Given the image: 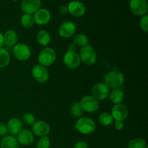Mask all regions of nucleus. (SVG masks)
<instances>
[{"instance_id":"f257e3e1","label":"nucleus","mask_w":148,"mask_h":148,"mask_svg":"<svg viewBox=\"0 0 148 148\" xmlns=\"http://www.w3.org/2000/svg\"><path fill=\"white\" fill-rule=\"evenodd\" d=\"M124 82V76L122 72L118 70H111L106 74L104 83L109 88H120Z\"/></svg>"},{"instance_id":"f03ea898","label":"nucleus","mask_w":148,"mask_h":148,"mask_svg":"<svg viewBox=\"0 0 148 148\" xmlns=\"http://www.w3.org/2000/svg\"><path fill=\"white\" fill-rule=\"evenodd\" d=\"M75 129L83 134H90L96 129L95 123L92 119L88 117H82L77 121Z\"/></svg>"},{"instance_id":"7ed1b4c3","label":"nucleus","mask_w":148,"mask_h":148,"mask_svg":"<svg viewBox=\"0 0 148 148\" xmlns=\"http://www.w3.org/2000/svg\"><path fill=\"white\" fill-rule=\"evenodd\" d=\"M79 56L81 62L88 66L95 64L97 61L96 51L95 49L90 45L81 48Z\"/></svg>"},{"instance_id":"20e7f679","label":"nucleus","mask_w":148,"mask_h":148,"mask_svg":"<svg viewBox=\"0 0 148 148\" xmlns=\"http://www.w3.org/2000/svg\"><path fill=\"white\" fill-rule=\"evenodd\" d=\"M38 62L40 65L49 66L53 64L56 59V53L53 48L46 47L40 52L38 55Z\"/></svg>"},{"instance_id":"39448f33","label":"nucleus","mask_w":148,"mask_h":148,"mask_svg":"<svg viewBox=\"0 0 148 148\" xmlns=\"http://www.w3.org/2000/svg\"><path fill=\"white\" fill-rule=\"evenodd\" d=\"M13 54L20 61H26L31 56V49L25 43H17L13 48Z\"/></svg>"},{"instance_id":"423d86ee","label":"nucleus","mask_w":148,"mask_h":148,"mask_svg":"<svg viewBox=\"0 0 148 148\" xmlns=\"http://www.w3.org/2000/svg\"><path fill=\"white\" fill-rule=\"evenodd\" d=\"M32 77L38 82L43 83L47 82L49 78V73L46 67L40 64L35 65L31 70Z\"/></svg>"},{"instance_id":"0eeeda50","label":"nucleus","mask_w":148,"mask_h":148,"mask_svg":"<svg viewBox=\"0 0 148 148\" xmlns=\"http://www.w3.org/2000/svg\"><path fill=\"white\" fill-rule=\"evenodd\" d=\"M83 111L88 113H94L99 108V103L92 95H85L81 99L80 102Z\"/></svg>"},{"instance_id":"6e6552de","label":"nucleus","mask_w":148,"mask_h":148,"mask_svg":"<svg viewBox=\"0 0 148 148\" xmlns=\"http://www.w3.org/2000/svg\"><path fill=\"white\" fill-rule=\"evenodd\" d=\"M109 93V88L104 82H98L92 87V96L98 101L106 99Z\"/></svg>"},{"instance_id":"1a4fd4ad","label":"nucleus","mask_w":148,"mask_h":148,"mask_svg":"<svg viewBox=\"0 0 148 148\" xmlns=\"http://www.w3.org/2000/svg\"><path fill=\"white\" fill-rule=\"evenodd\" d=\"M65 66L69 69H75L80 65L81 60L79 54L76 51H67L65 53L63 58Z\"/></svg>"},{"instance_id":"9d476101","label":"nucleus","mask_w":148,"mask_h":148,"mask_svg":"<svg viewBox=\"0 0 148 148\" xmlns=\"http://www.w3.org/2000/svg\"><path fill=\"white\" fill-rule=\"evenodd\" d=\"M130 8L135 16H143L147 11V3L146 0H131Z\"/></svg>"},{"instance_id":"9b49d317","label":"nucleus","mask_w":148,"mask_h":148,"mask_svg":"<svg viewBox=\"0 0 148 148\" xmlns=\"http://www.w3.org/2000/svg\"><path fill=\"white\" fill-rule=\"evenodd\" d=\"M76 33V25L71 21H66L62 23L59 29V36L64 38H69L75 36Z\"/></svg>"},{"instance_id":"f8f14e48","label":"nucleus","mask_w":148,"mask_h":148,"mask_svg":"<svg viewBox=\"0 0 148 148\" xmlns=\"http://www.w3.org/2000/svg\"><path fill=\"white\" fill-rule=\"evenodd\" d=\"M111 114L116 121H124L128 116L129 111L124 104H115L111 109Z\"/></svg>"},{"instance_id":"ddd939ff","label":"nucleus","mask_w":148,"mask_h":148,"mask_svg":"<svg viewBox=\"0 0 148 148\" xmlns=\"http://www.w3.org/2000/svg\"><path fill=\"white\" fill-rule=\"evenodd\" d=\"M33 134L38 137H44L47 136L50 133V126L47 122L44 121H38L33 124L32 127Z\"/></svg>"},{"instance_id":"4468645a","label":"nucleus","mask_w":148,"mask_h":148,"mask_svg":"<svg viewBox=\"0 0 148 148\" xmlns=\"http://www.w3.org/2000/svg\"><path fill=\"white\" fill-rule=\"evenodd\" d=\"M40 0H23L21 4L22 10L25 14H34L40 9Z\"/></svg>"},{"instance_id":"2eb2a0df","label":"nucleus","mask_w":148,"mask_h":148,"mask_svg":"<svg viewBox=\"0 0 148 148\" xmlns=\"http://www.w3.org/2000/svg\"><path fill=\"white\" fill-rule=\"evenodd\" d=\"M68 12L76 17H82L85 12V5L79 1H72L67 6Z\"/></svg>"},{"instance_id":"dca6fc26","label":"nucleus","mask_w":148,"mask_h":148,"mask_svg":"<svg viewBox=\"0 0 148 148\" xmlns=\"http://www.w3.org/2000/svg\"><path fill=\"white\" fill-rule=\"evenodd\" d=\"M35 23L39 25H44L49 23L51 20V13L46 9H39L33 15Z\"/></svg>"},{"instance_id":"f3484780","label":"nucleus","mask_w":148,"mask_h":148,"mask_svg":"<svg viewBox=\"0 0 148 148\" xmlns=\"http://www.w3.org/2000/svg\"><path fill=\"white\" fill-rule=\"evenodd\" d=\"M8 132L11 135H17L23 130V122L19 118H12L7 124Z\"/></svg>"},{"instance_id":"a211bd4d","label":"nucleus","mask_w":148,"mask_h":148,"mask_svg":"<svg viewBox=\"0 0 148 148\" xmlns=\"http://www.w3.org/2000/svg\"><path fill=\"white\" fill-rule=\"evenodd\" d=\"M17 136L19 144H21L22 145L28 146L34 141L33 133L28 130H23Z\"/></svg>"},{"instance_id":"6ab92c4d","label":"nucleus","mask_w":148,"mask_h":148,"mask_svg":"<svg viewBox=\"0 0 148 148\" xmlns=\"http://www.w3.org/2000/svg\"><path fill=\"white\" fill-rule=\"evenodd\" d=\"M0 148H20V144L17 137L13 135H7L1 140Z\"/></svg>"},{"instance_id":"aec40b11","label":"nucleus","mask_w":148,"mask_h":148,"mask_svg":"<svg viewBox=\"0 0 148 148\" xmlns=\"http://www.w3.org/2000/svg\"><path fill=\"white\" fill-rule=\"evenodd\" d=\"M4 43L7 46H13L17 44V35L14 30H8L5 32L4 35Z\"/></svg>"},{"instance_id":"412c9836","label":"nucleus","mask_w":148,"mask_h":148,"mask_svg":"<svg viewBox=\"0 0 148 148\" xmlns=\"http://www.w3.org/2000/svg\"><path fill=\"white\" fill-rule=\"evenodd\" d=\"M109 98L111 102L114 104H120L124 99V93L120 88L113 89L109 93Z\"/></svg>"},{"instance_id":"4be33fe9","label":"nucleus","mask_w":148,"mask_h":148,"mask_svg":"<svg viewBox=\"0 0 148 148\" xmlns=\"http://www.w3.org/2000/svg\"><path fill=\"white\" fill-rule=\"evenodd\" d=\"M36 40L40 46H46L51 41V36L49 32L45 30H41L37 33Z\"/></svg>"},{"instance_id":"5701e85b","label":"nucleus","mask_w":148,"mask_h":148,"mask_svg":"<svg viewBox=\"0 0 148 148\" xmlns=\"http://www.w3.org/2000/svg\"><path fill=\"white\" fill-rule=\"evenodd\" d=\"M73 43L76 46L82 48L84 46H88V43H89V39H88V36H85V35L79 33V34H77L74 36Z\"/></svg>"},{"instance_id":"b1692460","label":"nucleus","mask_w":148,"mask_h":148,"mask_svg":"<svg viewBox=\"0 0 148 148\" xmlns=\"http://www.w3.org/2000/svg\"><path fill=\"white\" fill-rule=\"evenodd\" d=\"M10 63V56L6 49L0 48V68H4Z\"/></svg>"},{"instance_id":"393cba45","label":"nucleus","mask_w":148,"mask_h":148,"mask_svg":"<svg viewBox=\"0 0 148 148\" xmlns=\"http://www.w3.org/2000/svg\"><path fill=\"white\" fill-rule=\"evenodd\" d=\"M20 22H21L22 25L25 27V28H30L35 24L33 16L30 14H23L21 17V19H20Z\"/></svg>"},{"instance_id":"a878e982","label":"nucleus","mask_w":148,"mask_h":148,"mask_svg":"<svg viewBox=\"0 0 148 148\" xmlns=\"http://www.w3.org/2000/svg\"><path fill=\"white\" fill-rule=\"evenodd\" d=\"M99 122L102 125L105 126V127H108V126L111 125L113 124L114 118H113L112 115L110 113L104 112L100 115Z\"/></svg>"},{"instance_id":"bb28decb","label":"nucleus","mask_w":148,"mask_h":148,"mask_svg":"<svg viewBox=\"0 0 148 148\" xmlns=\"http://www.w3.org/2000/svg\"><path fill=\"white\" fill-rule=\"evenodd\" d=\"M83 111V109H82L79 102L74 103L71 106L70 113L72 116L75 117V118H79V117L82 116Z\"/></svg>"},{"instance_id":"cd10ccee","label":"nucleus","mask_w":148,"mask_h":148,"mask_svg":"<svg viewBox=\"0 0 148 148\" xmlns=\"http://www.w3.org/2000/svg\"><path fill=\"white\" fill-rule=\"evenodd\" d=\"M145 140L142 138H134L130 142L128 145V148H146Z\"/></svg>"},{"instance_id":"c85d7f7f","label":"nucleus","mask_w":148,"mask_h":148,"mask_svg":"<svg viewBox=\"0 0 148 148\" xmlns=\"http://www.w3.org/2000/svg\"><path fill=\"white\" fill-rule=\"evenodd\" d=\"M51 142L47 136L41 137L37 143V148H49Z\"/></svg>"},{"instance_id":"c756f323","label":"nucleus","mask_w":148,"mask_h":148,"mask_svg":"<svg viewBox=\"0 0 148 148\" xmlns=\"http://www.w3.org/2000/svg\"><path fill=\"white\" fill-rule=\"evenodd\" d=\"M23 119L24 122L28 125H33V124L36 122V117L33 114H30V113H25L23 115Z\"/></svg>"},{"instance_id":"7c9ffc66","label":"nucleus","mask_w":148,"mask_h":148,"mask_svg":"<svg viewBox=\"0 0 148 148\" xmlns=\"http://www.w3.org/2000/svg\"><path fill=\"white\" fill-rule=\"evenodd\" d=\"M140 28L145 32V33H147L148 31V15L145 14L143 16L140 22Z\"/></svg>"},{"instance_id":"2f4dec72","label":"nucleus","mask_w":148,"mask_h":148,"mask_svg":"<svg viewBox=\"0 0 148 148\" xmlns=\"http://www.w3.org/2000/svg\"><path fill=\"white\" fill-rule=\"evenodd\" d=\"M8 134V130L6 124L3 123H0V136L1 137H5Z\"/></svg>"},{"instance_id":"473e14b6","label":"nucleus","mask_w":148,"mask_h":148,"mask_svg":"<svg viewBox=\"0 0 148 148\" xmlns=\"http://www.w3.org/2000/svg\"><path fill=\"white\" fill-rule=\"evenodd\" d=\"M89 145H88V143L85 141H79L77 142L76 144L75 145L74 148H88Z\"/></svg>"},{"instance_id":"72a5a7b5","label":"nucleus","mask_w":148,"mask_h":148,"mask_svg":"<svg viewBox=\"0 0 148 148\" xmlns=\"http://www.w3.org/2000/svg\"><path fill=\"white\" fill-rule=\"evenodd\" d=\"M114 127L117 130H121L124 127V123L123 121H116L114 123Z\"/></svg>"},{"instance_id":"f704fd0d","label":"nucleus","mask_w":148,"mask_h":148,"mask_svg":"<svg viewBox=\"0 0 148 148\" xmlns=\"http://www.w3.org/2000/svg\"><path fill=\"white\" fill-rule=\"evenodd\" d=\"M59 13H60V14H66V13L68 12L67 6L62 5L59 8Z\"/></svg>"},{"instance_id":"c9c22d12","label":"nucleus","mask_w":148,"mask_h":148,"mask_svg":"<svg viewBox=\"0 0 148 148\" xmlns=\"http://www.w3.org/2000/svg\"><path fill=\"white\" fill-rule=\"evenodd\" d=\"M76 50H77V46H75L73 43L69 45V47H68L67 51H76Z\"/></svg>"},{"instance_id":"e433bc0d","label":"nucleus","mask_w":148,"mask_h":148,"mask_svg":"<svg viewBox=\"0 0 148 148\" xmlns=\"http://www.w3.org/2000/svg\"><path fill=\"white\" fill-rule=\"evenodd\" d=\"M4 45V37H3L2 33H0V48Z\"/></svg>"},{"instance_id":"4c0bfd02","label":"nucleus","mask_w":148,"mask_h":148,"mask_svg":"<svg viewBox=\"0 0 148 148\" xmlns=\"http://www.w3.org/2000/svg\"><path fill=\"white\" fill-rule=\"evenodd\" d=\"M13 1H19V0H13Z\"/></svg>"},{"instance_id":"58836bf2","label":"nucleus","mask_w":148,"mask_h":148,"mask_svg":"<svg viewBox=\"0 0 148 148\" xmlns=\"http://www.w3.org/2000/svg\"><path fill=\"white\" fill-rule=\"evenodd\" d=\"M146 148H148V147H146Z\"/></svg>"}]
</instances>
